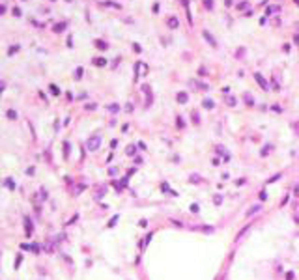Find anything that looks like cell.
<instances>
[{"mask_svg": "<svg viewBox=\"0 0 299 280\" xmlns=\"http://www.w3.org/2000/svg\"><path fill=\"white\" fill-rule=\"evenodd\" d=\"M254 78H256V82L260 84V88H262V90H267V80H265L260 73H254Z\"/></svg>", "mask_w": 299, "mask_h": 280, "instance_id": "1", "label": "cell"}, {"mask_svg": "<svg viewBox=\"0 0 299 280\" xmlns=\"http://www.w3.org/2000/svg\"><path fill=\"white\" fill-rule=\"evenodd\" d=\"M202 35H204V37H206V39H207V43H209V45H213V47H215V45H217V41H215V37H213V35H211V34H209L207 30H204V32H202Z\"/></svg>", "mask_w": 299, "mask_h": 280, "instance_id": "2", "label": "cell"}, {"mask_svg": "<svg viewBox=\"0 0 299 280\" xmlns=\"http://www.w3.org/2000/svg\"><path fill=\"white\" fill-rule=\"evenodd\" d=\"M187 99H189V95H187L185 91H179L178 93V101L179 103H187Z\"/></svg>", "mask_w": 299, "mask_h": 280, "instance_id": "3", "label": "cell"}, {"mask_svg": "<svg viewBox=\"0 0 299 280\" xmlns=\"http://www.w3.org/2000/svg\"><path fill=\"white\" fill-rule=\"evenodd\" d=\"M204 106H206V108H213V101H211V99H206V101H204Z\"/></svg>", "mask_w": 299, "mask_h": 280, "instance_id": "4", "label": "cell"}, {"mask_svg": "<svg viewBox=\"0 0 299 280\" xmlns=\"http://www.w3.org/2000/svg\"><path fill=\"white\" fill-rule=\"evenodd\" d=\"M97 144H99V138H92L90 140V147H97Z\"/></svg>", "mask_w": 299, "mask_h": 280, "instance_id": "5", "label": "cell"}, {"mask_svg": "<svg viewBox=\"0 0 299 280\" xmlns=\"http://www.w3.org/2000/svg\"><path fill=\"white\" fill-rule=\"evenodd\" d=\"M168 22H170V26H172V28H178V19H174V17H172Z\"/></svg>", "mask_w": 299, "mask_h": 280, "instance_id": "6", "label": "cell"}, {"mask_svg": "<svg viewBox=\"0 0 299 280\" xmlns=\"http://www.w3.org/2000/svg\"><path fill=\"white\" fill-rule=\"evenodd\" d=\"M245 103H247V105H254V101H252L250 95H245Z\"/></svg>", "mask_w": 299, "mask_h": 280, "instance_id": "7", "label": "cell"}, {"mask_svg": "<svg viewBox=\"0 0 299 280\" xmlns=\"http://www.w3.org/2000/svg\"><path fill=\"white\" fill-rule=\"evenodd\" d=\"M191 181H192V183H198V181H200V177H198V175H196V174H194V175H192V177H191Z\"/></svg>", "mask_w": 299, "mask_h": 280, "instance_id": "8", "label": "cell"}, {"mask_svg": "<svg viewBox=\"0 0 299 280\" xmlns=\"http://www.w3.org/2000/svg\"><path fill=\"white\" fill-rule=\"evenodd\" d=\"M258 209H260V205H254V207H252V209H250L247 215H252V213H254V211H258Z\"/></svg>", "mask_w": 299, "mask_h": 280, "instance_id": "9", "label": "cell"}, {"mask_svg": "<svg viewBox=\"0 0 299 280\" xmlns=\"http://www.w3.org/2000/svg\"><path fill=\"white\" fill-rule=\"evenodd\" d=\"M277 179H280V174H277V175H273V177H271V179H269V183H271V181H277Z\"/></svg>", "mask_w": 299, "mask_h": 280, "instance_id": "10", "label": "cell"}, {"mask_svg": "<svg viewBox=\"0 0 299 280\" xmlns=\"http://www.w3.org/2000/svg\"><path fill=\"white\" fill-rule=\"evenodd\" d=\"M206 7H207V9H211V0H206Z\"/></svg>", "mask_w": 299, "mask_h": 280, "instance_id": "11", "label": "cell"}, {"mask_svg": "<svg viewBox=\"0 0 299 280\" xmlns=\"http://www.w3.org/2000/svg\"><path fill=\"white\" fill-rule=\"evenodd\" d=\"M292 278H293V273H288V274H286V280H292Z\"/></svg>", "mask_w": 299, "mask_h": 280, "instance_id": "12", "label": "cell"}, {"mask_svg": "<svg viewBox=\"0 0 299 280\" xmlns=\"http://www.w3.org/2000/svg\"><path fill=\"white\" fill-rule=\"evenodd\" d=\"M295 194L299 196V185H297V187H295Z\"/></svg>", "mask_w": 299, "mask_h": 280, "instance_id": "13", "label": "cell"}, {"mask_svg": "<svg viewBox=\"0 0 299 280\" xmlns=\"http://www.w3.org/2000/svg\"><path fill=\"white\" fill-rule=\"evenodd\" d=\"M295 43H297V45H299V35H295Z\"/></svg>", "mask_w": 299, "mask_h": 280, "instance_id": "14", "label": "cell"}, {"mask_svg": "<svg viewBox=\"0 0 299 280\" xmlns=\"http://www.w3.org/2000/svg\"><path fill=\"white\" fill-rule=\"evenodd\" d=\"M295 2H297V4H299V0H295Z\"/></svg>", "mask_w": 299, "mask_h": 280, "instance_id": "15", "label": "cell"}]
</instances>
